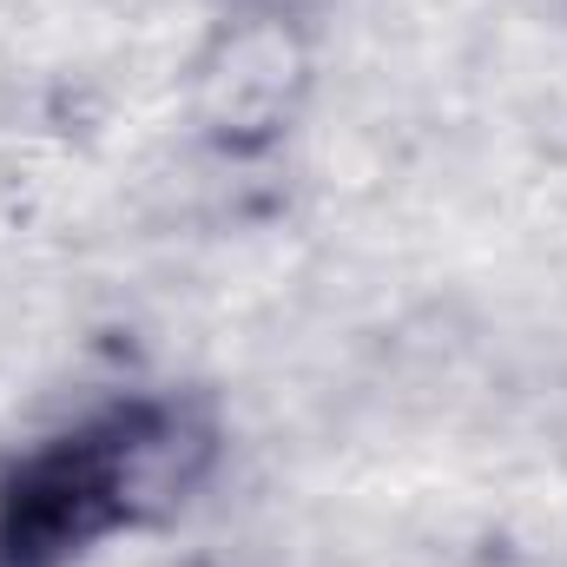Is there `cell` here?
I'll list each match as a JSON object with an SVG mask.
<instances>
[{"instance_id": "cell-1", "label": "cell", "mask_w": 567, "mask_h": 567, "mask_svg": "<svg viewBox=\"0 0 567 567\" xmlns=\"http://www.w3.org/2000/svg\"><path fill=\"white\" fill-rule=\"evenodd\" d=\"M212 468V429L185 410L140 403L27 455L0 488V555L53 567L80 542L178 508Z\"/></svg>"}, {"instance_id": "cell-2", "label": "cell", "mask_w": 567, "mask_h": 567, "mask_svg": "<svg viewBox=\"0 0 567 567\" xmlns=\"http://www.w3.org/2000/svg\"><path fill=\"white\" fill-rule=\"evenodd\" d=\"M0 567H13V561H7V555H0Z\"/></svg>"}]
</instances>
